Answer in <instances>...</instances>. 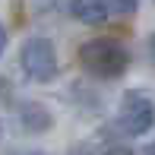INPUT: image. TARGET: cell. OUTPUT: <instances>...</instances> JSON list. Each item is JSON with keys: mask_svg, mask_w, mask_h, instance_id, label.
I'll list each match as a JSON object with an SVG mask.
<instances>
[{"mask_svg": "<svg viewBox=\"0 0 155 155\" xmlns=\"http://www.w3.org/2000/svg\"><path fill=\"white\" fill-rule=\"evenodd\" d=\"M79 63L98 79H117L130 63V54L114 38H92L79 48Z\"/></svg>", "mask_w": 155, "mask_h": 155, "instance_id": "1", "label": "cell"}, {"mask_svg": "<svg viewBox=\"0 0 155 155\" xmlns=\"http://www.w3.org/2000/svg\"><path fill=\"white\" fill-rule=\"evenodd\" d=\"M19 63H22L25 76L32 82H51L57 76V51L48 38H29L19 51Z\"/></svg>", "mask_w": 155, "mask_h": 155, "instance_id": "2", "label": "cell"}, {"mask_svg": "<svg viewBox=\"0 0 155 155\" xmlns=\"http://www.w3.org/2000/svg\"><path fill=\"white\" fill-rule=\"evenodd\" d=\"M117 127L127 136H143L155 127V101L143 92H127L117 108Z\"/></svg>", "mask_w": 155, "mask_h": 155, "instance_id": "3", "label": "cell"}, {"mask_svg": "<svg viewBox=\"0 0 155 155\" xmlns=\"http://www.w3.org/2000/svg\"><path fill=\"white\" fill-rule=\"evenodd\" d=\"M70 13H73L79 22H86V25H101L104 19L111 16V3L108 0H73V3H70Z\"/></svg>", "mask_w": 155, "mask_h": 155, "instance_id": "4", "label": "cell"}, {"mask_svg": "<svg viewBox=\"0 0 155 155\" xmlns=\"http://www.w3.org/2000/svg\"><path fill=\"white\" fill-rule=\"evenodd\" d=\"M19 120H22L25 130L41 133V130H48V127H51V114H48L41 104H22V108H19Z\"/></svg>", "mask_w": 155, "mask_h": 155, "instance_id": "5", "label": "cell"}, {"mask_svg": "<svg viewBox=\"0 0 155 155\" xmlns=\"http://www.w3.org/2000/svg\"><path fill=\"white\" fill-rule=\"evenodd\" d=\"M6 41H10V35H6V29L0 25V57H3V51H6Z\"/></svg>", "mask_w": 155, "mask_h": 155, "instance_id": "6", "label": "cell"}, {"mask_svg": "<svg viewBox=\"0 0 155 155\" xmlns=\"http://www.w3.org/2000/svg\"><path fill=\"white\" fill-rule=\"evenodd\" d=\"M104 155H133V152H127V149H108Z\"/></svg>", "mask_w": 155, "mask_h": 155, "instance_id": "7", "label": "cell"}, {"mask_svg": "<svg viewBox=\"0 0 155 155\" xmlns=\"http://www.w3.org/2000/svg\"><path fill=\"white\" fill-rule=\"evenodd\" d=\"M149 54H152V60H155V35H149Z\"/></svg>", "mask_w": 155, "mask_h": 155, "instance_id": "8", "label": "cell"}, {"mask_svg": "<svg viewBox=\"0 0 155 155\" xmlns=\"http://www.w3.org/2000/svg\"><path fill=\"white\" fill-rule=\"evenodd\" d=\"M146 155H155V143H152V146H149V149H146Z\"/></svg>", "mask_w": 155, "mask_h": 155, "instance_id": "9", "label": "cell"}, {"mask_svg": "<svg viewBox=\"0 0 155 155\" xmlns=\"http://www.w3.org/2000/svg\"><path fill=\"white\" fill-rule=\"evenodd\" d=\"M32 155H41V152H32Z\"/></svg>", "mask_w": 155, "mask_h": 155, "instance_id": "10", "label": "cell"}]
</instances>
